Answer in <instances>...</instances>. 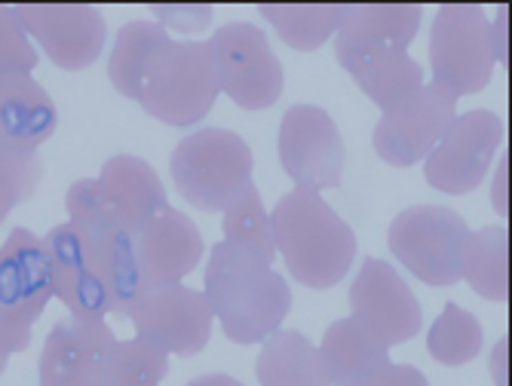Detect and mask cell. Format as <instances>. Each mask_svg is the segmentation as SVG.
<instances>
[{"label":"cell","instance_id":"6da1fadb","mask_svg":"<svg viewBox=\"0 0 512 386\" xmlns=\"http://www.w3.org/2000/svg\"><path fill=\"white\" fill-rule=\"evenodd\" d=\"M421 19V4H350L332 37L338 65L381 111L405 105L427 86L421 62L408 53Z\"/></svg>","mask_w":512,"mask_h":386},{"label":"cell","instance_id":"7a4b0ae2","mask_svg":"<svg viewBox=\"0 0 512 386\" xmlns=\"http://www.w3.org/2000/svg\"><path fill=\"white\" fill-rule=\"evenodd\" d=\"M203 295L221 322V331L240 347L261 344L264 337L283 328L292 310L286 276L224 239L209 252Z\"/></svg>","mask_w":512,"mask_h":386},{"label":"cell","instance_id":"3957f363","mask_svg":"<svg viewBox=\"0 0 512 386\" xmlns=\"http://www.w3.org/2000/svg\"><path fill=\"white\" fill-rule=\"evenodd\" d=\"M276 255L295 282L325 292L338 285L356 261L353 227L322 200V193L295 187L270 212Z\"/></svg>","mask_w":512,"mask_h":386},{"label":"cell","instance_id":"277c9868","mask_svg":"<svg viewBox=\"0 0 512 386\" xmlns=\"http://www.w3.org/2000/svg\"><path fill=\"white\" fill-rule=\"evenodd\" d=\"M169 172L175 190L194 209L224 212L246 187H252L255 154L243 135L206 126L175 144Z\"/></svg>","mask_w":512,"mask_h":386},{"label":"cell","instance_id":"5b68a950","mask_svg":"<svg viewBox=\"0 0 512 386\" xmlns=\"http://www.w3.org/2000/svg\"><path fill=\"white\" fill-rule=\"evenodd\" d=\"M473 230L445 206H408L387 230L393 258L433 288H448L463 279Z\"/></svg>","mask_w":512,"mask_h":386},{"label":"cell","instance_id":"8992f818","mask_svg":"<svg viewBox=\"0 0 512 386\" xmlns=\"http://www.w3.org/2000/svg\"><path fill=\"white\" fill-rule=\"evenodd\" d=\"M497 59L491 46V22L479 4H445L430 28V71L436 86L454 99L482 92L494 77Z\"/></svg>","mask_w":512,"mask_h":386},{"label":"cell","instance_id":"52a82bcc","mask_svg":"<svg viewBox=\"0 0 512 386\" xmlns=\"http://www.w3.org/2000/svg\"><path fill=\"white\" fill-rule=\"evenodd\" d=\"M218 89L243 111H267L286 86L283 62L270 50L267 31L249 22H227L209 37Z\"/></svg>","mask_w":512,"mask_h":386},{"label":"cell","instance_id":"ba28073f","mask_svg":"<svg viewBox=\"0 0 512 386\" xmlns=\"http://www.w3.org/2000/svg\"><path fill=\"white\" fill-rule=\"evenodd\" d=\"M209 40H175L142 95V111L166 126H197L218 99Z\"/></svg>","mask_w":512,"mask_h":386},{"label":"cell","instance_id":"9c48e42d","mask_svg":"<svg viewBox=\"0 0 512 386\" xmlns=\"http://www.w3.org/2000/svg\"><path fill=\"white\" fill-rule=\"evenodd\" d=\"M500 144L503 120L494 111L476 108L457 114L442 141L424 160V178L430 187L448 193V197H467L491 172Z\"/></svg>","mask_w":512,"mask_h":386},{"label":"cell","instance_id":"30bf717a","mask_svg":"<svg viewBox=\"0 0 512 386\" xmlns=\"http://www.w3.org/2000/svg\"><path fill=\"white\" fill-rule=\"evenodd\" d=\"M126 319L132 322L135 337L178 359L203 353L215 328V313L206 295L181 282L142 295Z\"/></svg>","mask_w":512,"mask_h":386},{"label":"cell","instance_id":"8fae6325","mask_svg":"<svg viewBox=\"0 0 512 386\" xmlns=\"http://www.w3.org/2000/svg\"><path fill=\"white\" fill-rule=\"evenodd\" d=\"M344 138L329 111L319 105H292L279 123V163L304 190H332L344 175Z\"/></svg>","mask_w":512,"mask_h":386},{"label":"cell","instance_id":"7c38bea8","mask_svg":"<svg viewBox=\"0 0 512 386\" xmlns=\"http://www.w3.org/2000/svg\"><path fill=\"white\" fill-rule=\"evenodd\" d=\"M25 34L50 56L62 71H86L96 65L105 40L108 22L92 4H13Z\"/></svg>","mask_w":512,"mask_h":386},{"label":"cell","instance_id":"4fadbf2b","mask_svg":"<svg viewBox=\"0 0 512 386\" xmlns=\"http://www.w3.org/2000/svg\"><path fill=\"white\" fill-rule=\"evenodd\" d=\"M350 319L371 331L384 347H399L424 328L421 301L408 282L381 258H365L350 285Z\"/></svg>","mask_w":512,"mask_h":386},{"label":"cell","instance_id":"5bb4252c","mask_svg":"<svg viewBox=\"0 0 512 386\" xmlns=\"http://www.w3.org/2000/svg\"><path fill=\"white\" fill-rule=\"evenodd\" d=\"M454 117H457L454 95L436 83H427L414 99L381 114L371 144H375V154L387 166L408 169L430 157V151L442 141Z\"/></svg>","mask_w":512,"mask_h":386},{"label":"cell","instance_id":"9a60e30c","mask_svg":"<svg viewBox=\"0 0 512 386\" xmlns=\"http://www.w3.org/2000/svg\"><path fill=\"white\" fill-rule=\"evenodd\" d=\"M114 344L108 322L59 319L40 350L37 386H108Z\"/></svg>","mask_w":512,"mask_h":386},{"label":"cell","instance_id":"2e32d148","mask_svg":"<svg viewBox=\"0 0 512 386\" xmlns=\"http://www.w3.org/2000/svg\"><path fill=\"white\" fill-rule=\"evenodd\" d=\"M132 261L145 295L163 285H175L203 261L206 243L200 227L178 209H163L142 227L129 230Z\"/></svg>","mask_w":512,"mask_h":386},{"label":"cell","instance_id":"e0dca14e","mask_svg":"<svg viewBox=\"0 0 512 386\" xmlns=\"http://www.w3.org/2000/svg\"><path fill=\"white\" fill-rule=\"evenodd\" d=\"M43 246L50 255L53 298H59L74 319L105 322L108 316H114L96 252L74 224H56L43 236Z\"/></svg>","mask_w":512,"mask_h":386},{"label":"cell","instance_id":"ac0fdd59","mask_svg":"<svg viewBox=\"0 0 512 386\" xmlns=\"http://www.w3.org/2000/svg\"><path fill=\"white\" fill-rule=\"evenodd\" d=\"M50 298L53 273L43 236L28 227H16L0 246V307L16 322L34 328Z\"/></svg>","mask_w":512,"mask_h":386},{"label":"cell","instance_id":"d6986e66","mask_svg":"<svg viewBox=\"0 0 512 386\" xmlns=\"http://www.w3.org/2000/svg\"><path fill=\"white\" fill-rule=\"evenodd\" d=\"M96 181H99L105 203L111 206V212L126 230L142 227L145 221L169 209V197H166V187L157 169L142 157H132V154L111 157L102 166Z\"/></svg>","mask_w":512,"mask_h":386},{"label":"cell","instance_id":"ffe728a7","mask_svg":"<svg viewBox=\"0 0 512 386\" xmlns=\"http://www.w3.org/2000/svg\"><path fill=\"white\" fill-rule=\"evenodd\" d=\"M319 356L332 386H368L393 365L390 347H384L375 334L350 316L335 319L322 334Z\"/></svg>","mask_w":512,"mask_h":386},{"label":"cell","instance_id":"44dd1931","mask_svg":"<svg viewBox=\"0 0 512 386\" xmlns=\"http://www.w3.org/2000/svg\"><path fill=\"white\" fill-rule=\"evenodd\" d=\"M172 34L157 22L132 19L120 28L114 50L108 59L111 86L129 102H142L148 83L154 80L157 68L163 65L166 53L172 50Z\"/></svg>","mask_w":512,"mask_h":386},{"label":"cell","instance_id":"7402d4cb","mask_svg":"<svg viewBox=\"0 0 512 386\" xmlns=\"http://www.w3.org/2000/svg\"><path fill=\"white\" fill-rule=\"evenodd\" d=\"M59 126V111L53 95L46 92L31 74L0 80V138L40 148L50 141Z\"/></svg>","mask_w":512,"mask_h":386},{"label":"cell","instance_id":"603a6c76","mask_svg":"<svg viewBox=\"0 0 512 386\" xmlns=\"http://www.w3.org/2000/svg\"><path fill=\"white\" fill-rule=\"evenodd\" d=\"M255 374L261 386H332L319 347L295 328H279L264 337Z\"/></svg>","mask_w":512,"mask_h":386},{"label":"cell","instance_id":"cb8c5ba5","mask_svg":"<svg viewBox=\"0 0 512 386\" xmlns=\"http://www.w3.org/2000/svg\"><path fill=\"white\" fill-rule=\"evenodd\" d=\"M350 4H261L258 13L273 25V31L283 37L292 50L313 53L322 43H329Z\"/></svg>","mask_w":512,"mask_h":386},{"label":"cell","instance_id":"d4e9b609","mask_svg":"<svg viewBox=\"0 0 512 386\" xmlns=\"http://www.w3.org/2000/svg\"><path fill=\"white\" fill-rule=\"evenodd\" d=\"M506 246H509L506 224H488L482 230H473L467 267H463V279L470 282L473 292L494 304H506L509 298Z\"/></svg>","mask_w":512,"mask_h":386},{"label":"cell","instance_id":"484cf974","mask_svg":"<svg viewBox=\"0 0 512 386\" xmlns=\"http://www.w3.org/2000/svg\"><path fill=\"white\" fill-rule=\"evenodd\" d=\"M221 227H224V243L252 252L255 258H261L270 267L279 258L270 212L264 209V200H261V193H258L255 184L246 187L240 197L221 212Z\"/></svg>","mask_w":512,"mask_h":386},{"label":"cell","instance_id":"4316f807","mask_svg":"<svg viewBox=\"0 0 512 386\" xmlns=\"http://www.w3.org/2000/svg\"><path fill=\"white\" fill-rule=\"evenodd\" d=\"M482 344H485V334H482L479 319L470 310L457 307L454 301L445 304V310L439 313V319L433 322L427 334L430 356L448 368H460L473 362L482 353Z\"/></svg>","mask_w":512,"mask_h":386},{"label":"cell","instance_id":"83f0119b","mask_svg":"<svg viewBox=\"0 0 512 386\" xmlns=\"http://www.w3.org/2000/svg\"><path fill=\"white\" fill-rule=\"evenodd\" d=\"M43 178V160L34 148L0 138V224L10 212L34 197Z\"/></svg>","mask_w":512,"mask_h":386},{"label":"cell","instance_id":"f1b7e54d","mask_svg":"<svg viewBox=\"0 0 512 386\" xmlns=\"http://www.w3.org/2000/svg\"><path fill=\"white\" fill-rule=\"evenodd\" d=\"M166 374H169V356L154 344L142 341V337L114 344L108 386H160Z\"/></svg>","mask_w":512,"mask_h":386},{"label":"cell","instance_id":"f546056e","mask_svg":"<svg viewBox=\"0 0 512 386\" xmlns=\"http://www.w3.org/2000/svg\"><path fill=\"white\" fill-rule=\"evenodd\" d=\"M37 62V46L25 34L13 4H0V80L25 77L37 68Z\"/></svg>","mask_w":512,"mask_h":386},{"label":"cell","instance_id":"4dcf8cb0","mask_svg":"<svg viewBox=\"0 0 512 386\" xmlns=\"http://www.w3.org/2000/svg\"><path fill=\"white\" fill-rule=\"evenodd\" d=\"M151 13L160 28L178 31V34H203L215 16L209 4H157Z\"/></svg>","mask_w":512,"mask_h":386},{"label":"cell","instance_id":"1f68e13d","mask_svg":"<svg viewBox=\"0 0 512 386\" xmlns=\"http://www.w3.org/2000/svg\"><path fill=\"white\" fill-rule=\"evenodd\" d=\"M28 344H31V325L16 322L10 313H4V307H0V374L7 371L10 356L25 353Z\"/></svg>","mask_w":512,"mask_h":386},{"label":"cell","instance_id":"d6a6232c","mask_svg":"<svg viewBox=\"0 0 512 386\" xmlns=\"http://www.w3.org/2000/svg\"><path fill=\"white\" fill-rule=\"evenodd\" d=\"M368 386H430V380L414 365H390L375 383H368Z\"/></svg>","mask_w":512,"mask_h":386},{"label":"cell","instance_id":"836d02e7","mask_svg":"<svg viewBox=\"0 0 512 386\" xmlns=\"http://www.w3.org/2000/svg\"><path fill=\"white\" fill-rule=\"evenodd\" d=\"M506 4L497 7V19L491 25V46H494V59L497 65H506Z\"/></svg>","mask_w":512,"mask_h":386},{"label":"cell","instance_id":"e575fe53","mask_svg":"<svg viewBox=\"0 0 512 386\" xmlns=\"http://www.w3.org/2000/svg\"><path fill=\"white\" fill-rule=\"evenodd\" d=\"M491 203H494V212L500 218H506V157L500 160L497 166V178H494V187H491Z\"/></svg>","mask_w":512,"mask_h":386},{"label":"cell","instance_id":"d590c367","mask_svg":"<svg viewBox=\"0 0 512 386\" xmlns=\"http://www.w3.org/2000/svg\"><path fill=\"white\" fill-rule=\"evenodd\" d=\"M184 386H243L237 377H230V374H200L194 380H188Z\"/></svg>","mask_w":512,"mask_h":386}]
</instances>
